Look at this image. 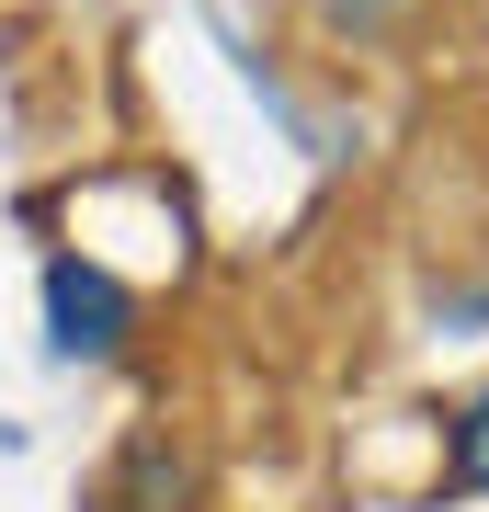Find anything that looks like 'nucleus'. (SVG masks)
<instances>
[{"label":"nucleus","instance_id":"f257e3e1","mask_svg":"<svg viewBox=\"0 0 489 512\" xmlns=\"http://www.w3.org/2000/svg\"><path fill=\"white\" fill-rule=\"evenodd\" d=\"M46 342L69 353V365H103V353L126 342V285H114L103 262H46Z\"/></svg>","mask_w":489,"mask_h":512},{"label":"nucleus","instance_id":"f03ea898","mask_svg":"<svg viewBox=\"0 0 489 512\" xmlns=\"http://www.w3.org/2000/svg\"><path fill=\"white\" fill-rule=\"evenodd\" d=\"M455 490H489V387L467 399V421H455Z\"/></svg>","mask_w":489,"mask_h":512}]
</instances>
